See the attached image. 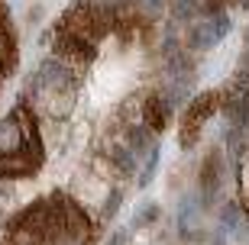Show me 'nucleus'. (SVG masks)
<instances>
[{"label": "nucleus", "mask_w": 249, "mask_h": 245, "mask_svg": "<svg viewBox=\"0 0 249 245\" xmlns=\"http://www.w3.org/2000/svg\"><path fill=\"white\" fill-rule=\"evenodd\" d=\"M0 245H97V226L74 197L52 191L10 219Z\"/></svg>", "instance_id": "f257e3e1"}, {"label": "nucleus", "mask_w": 249, "mask_h": 245, "mask_svg": "<svg viewBox=\"0 0 249 245\" xmlns=\"http://www.w3.org/2000/svg\"><path fill=\"white\" fill-rule=\"evenodd\" d=\"M113 33V10L107 0H78L52 26V58L81 74L94 65L101 42Z\"/></svg>", "instance_id": "f03ea898"}, {"label": "nucleus", "mask_w": 249, "mask_h": 245, "mask_svg": "<svg viewBox=\"0 0 249 245\" xmlns=\"http://www.w3.org/2000/svg\"><path fill=\"white\" fill-rule=\"evenodd\" d=\"M46 164V146L39 132V116L29 100L17 103L0 123V181L33 178Z\"/></svg>", "instance_id": "7ed1b4c3"}, {"label": "nucleus", "mask_w": 249, "mask_h": 245, "mask_svg": "<svg viewBox=\"0 0 249 245\" xmlns=\"http://www.w3.org/2000/svg\"><path fill=\"white\" fill-rule=\"evenodd\" d=\"M78 81H81V74L74 68L62 65L58 58H49L29 81V107L39 110L46 119L71 116L74 103H78Z\"/></svg>", "instance_id": "20e7f679"}, {"label": "nucleus", "mask_w": 249, "mask_h": 245, "mask_svg": "<svg viewBox=\"0 0 249 245\" xmlns=\"http://www.w3.org/2000/svg\"><path fill=\"white\" fill-rule=\"evenodd\" d=\"M220 113V91H207L201 97H194L188 103V110L181 113V123H178V146L181 148H194L197 139L204 136V129L213 116Z\"/></svg>", "instance_id": "39448f33"}, {"label": "nucleus", "mask_w": 249, "mask_h": 245, "mask_svg": "<svg viewBox=\"0 0 249 245\" xmlns=\"http://www.w3.org/2000/svg\"><path fill=\"white\" fill-rule=\"evenodd\" d=\"M17 29H13V19H10V7L0 0V81L13 74L17 68Z\"/></svg>", "instance_id": "423d86ee"}, {"label": "nucleus", "mask_w": 249, "mask_h": 245, "mask_svg": "<svg viewBox=\"0 0 249 245\" xmlns=\"http://www.w3.org/2000/svg\"><path fill=\"white\" fill-rule=\"evenodd\" d=\"M227 29H230V19H227V13H220V16H204L201 23H197V26L191 29V39H194V46H217V42H220L223 39V33H227Z\"/></svg>", "instance_id": "0eeeda50"}, {"label": "nucleus", "mask_w": 249, "mask_h": 245, "mask_svg": "<svg viewBox=\"0 0 249 245\" xmlns=\"http://www.w3.org/2000/svg\"><path fill=\"white\" fill-rule=\"evenodd\" d=\"M168 119H172V103H168V97H162V94L146 97V103H142V123H146L149 132H162V129L168 126Z\"/></svg>", "instance_id": "6e6552de"}, {"label": "nucleus", "mask_w": 249, "mask_h": 245, "mask_svg": "<svg viewBox=\"0 0 249 245\" xmlns=\"http://www.w3.org/2000/svg\"><path fill=\"white\" fill-rule=\"evenodd\" d=\"M201 184H204V191H207V194L217 191V184H220V155H217V152H211V158L204 162Z\"/></svg>", "instance_id": "1a4fd4ad"}, {"label": "nucleus", "mask_w": 249, "mask_h": 245, "mask_svg": "<svg viewBox=\"0 0 249 245\" xmlns=\"http://www.w3.org/2000/svg\"><path fill=\"white\" fill-rule=\"evenodd\" d=\"M139 7V13H146V16H156V13H162V7H165V0H133Z\"/></svg>", "instance_id": "9d476101"}, {"label": "nucleus", "mask_w": 249, "mask_h": 245, "mask_svg": "<svg viewBox=\"0 0 249 245\" xmlns=\"http://www.w3.org/2000/svg\"><path fill=\"white\" fill-rule=\"evenodd\" d=\"M152 219H159V207L156 203H146V207L136 213V226H149Z\"/></svg>", "instance_id": "9b49d317"}, {"label": "nucleus", "mask_w": 249, "mask_h": 245, "mask_svg": "<svg viewBox=\"0 0 249 245\" xmlns=\"http://www.w3.org/2000/svg\"><path fill=\"white\" fill-rule=\"evenodd\" d=\"M233 0H204V16H220Z\"/></svg>", "instance_id": "f8f14e48"}, {"label": "nucleus", "mask_w": 249, "mask_h": 245, "mask_svg": "<svg viewBox=\"0 0 249 245\" xmlns=\"http://www.w3.org/2000/svg\"><path fill=\"white\" fill-rule=\"evenodd\" d=\"M156 164H159V146L149 152V168H146V174H142V184L152 181V171H156Z\"/></svg>", "instance_id": "ddd939ff"}, {"label": "nucleus", "mask_w": 249, "mask_h": 245, "mask_svg": "<svg viewBox=\"0 0 249 245\" xmlns=\"http://www.w3.org/2000/svg\"><path fill=\"white\" fill-rule=\"evenodd\" d=\"M117 203H120V194H110V203L104 207V219H110V216H113V210H117Z\"/></svg>", "instance_id": "4468645a"}, {"label": "nucleus", "mask_w": 249, "mask_h": 245, "mask_svg": "<svg viewBox=\"0 0 249 245\" xmlns=\"http://www.w3.org/2000/svg\"><path fill=\"white\" fill-rule=\"evenodd\" d=\"M126 239H129V232H126V229H120V232H117V236H113V239H110L107 245H123Z\"/></svg>", "instance_id": "2eb2a0df"}, {"label": "nucleus", "mask_w": 249, "mask_h": 245, "mask_svg": "<svg viewBox=\"0 0 249 245\" xmlns=\"http://www.w3.org/2000/svg\"><path fill=\"white\" fill-rule=\"evenodd\" d=\"M243 210L249 213V187H246V197H243Z\"/></svg>", "instance_id": "dca6fc26"}, {"label": "nucleus", "mask_w": 249, "mask_h": 245, "mask_svg": "<svg viewBox=\"0 0 249 245\" xmlns=\"http://www.w3.org/2000/svg\"><path fill=\"white\" fill-rule=\"evenodd\" d=\"M217 245H223V242H217Z\"/></svg>", "instance_id": "f3484780"}]
</instances>
